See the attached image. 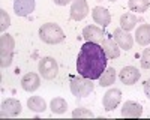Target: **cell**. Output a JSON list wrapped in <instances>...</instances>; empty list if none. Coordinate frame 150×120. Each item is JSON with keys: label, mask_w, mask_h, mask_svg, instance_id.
Wrapping results in <instances>:
<instances>
[{"label": "cell", "mask_w": 150, "mask_h": 120, "mask_svg": "<svg viewBox=\"0 0 150 120\" xmlns=\"http://www.w3.org/2000/svg\"><path fill=\"white\" fill-rule=\"evenodd\" d=\"M39 38L47 44H60L65 41V33L59 24L47 23L42 24L39 29Z\"/></svg>", "instance_id": "cell-3"}, {"label": "cell", "mask_w": 150, "mask_h": 120, "mask_svg": "<svg viewBox=\"0 0 150 120\" xmlns=\"http://www.w3.org/2000/svg\"><path fill=\"white\" fill-rule=\"evenodd\" d=\"M93 80L90 78H86V77H78V75H71L69 77V87H71V92L74 96H77V98H86V96H89L95 86H93Z\"/></svg>", "instance_id": "cell-2"}, {"label": "cell", "mask_w": 150, "mask_h": 120, "mask_svg": "<svg viewBox=\"0 0 150 120\" xmlns=\"http://www.w3.org/2000/svg\"><path fill=\"white\" fill-rule=\"evenodd\" d=\"M72 2H74V0H54V3L59 5V6H66V5H69Z\"/></svg>", "instance_id": "cell-27"}, {"label": "cell", "mask_w": 150, "mask_h": 120, "mask_svg": "<svg viewBox=\"0 0 150 120\" xmlns=\"http://www.w3.org/2000/svg\"><path fill=\"white\" fill-rule=\"evenodd\" d=\"M14 11L18 17H27L35 11V0H15Z\"/></svg>", "instance_id": "cell-12"}, {"label": "cell", "mask_w": 150, "mask_h": 120, "mask_svg": "<svg viewBox=\"0 0 150 120\" xmlns=\"http://www.w3.org/2000/svg\"><path fill=\"white\" fill-rule=\"evenodd\" d=\"M27 107L35 113H42L47 108V102L41 98V96H32L27 101Z\"/></svg>", "instance_id": "cell-20"}, {"label": "cell", "mask_w": 150, "mask_h": 120, "mask_svg": "<svg viewBox=\"0 0 150 120\" xmlns=\"http://www.w3.org/2000/svg\"><path fill=\"white\" fill-rule=\"evenodd\" d=\"M20 113H21V104H20V101H17L14 98H9V99L3 101V104H2V116L15 117Z\"/></svg>", "instance_id": "cell-10"}, {"label": "cell", "mask_w": 150, "mask_h": 120, "mask_svg": "<svg viewBox=\"0 0 150 120\" xmlns=\"http://www.w3.org/2000/svg\"><path fill=\"white\" fill-rule=\"evenodd\" d=\"M144 93H146V96L150 99V80H147L146 83H144Z\"/></svg>", "instance_id": "cell-26"}, {"label": "cell", "mask_w": 150, "mask_h": 120, "mask_svg": "<svg viewBox=\"0 0 150 120\" xmlns=\"http://www.w3.org/2000/svg\"><path fill=\"white\" fill-rule=\"evenodd\" d=\"M141 114H143V107L138 102L128 101L123 104V108H122L123 117H141Z\"/></svg>", "instance_id": "cell-15"}, {"label": "cell", "mask_w": 150, "mask_h": 120, "mask_svg": "<svg viewBox=\"0 0 150 120\" xmlns=\"http://www.w3.org/2000/svg\"><path fill=\"white\" fill-rule=\"evenodd\" d=\"M137 23H138V18H137V15L131 14V12H126V14H123L120 17V27L126 32H131L132 29H135Z\"/></svg>", "instance_id": "cell-18"}, {"label": "cell", "mask_w": 150, "mask_h": 120, "mask_svg": "<svg viewBox=\"0 0 150 120\" xmlns=\"http://www.w3.org/2000/svg\"><path fill=\"white\" fill-rule=\"evenodd\" d=\"M135 41L140 45H150V24H141L137 29Z\"/></svg>", "instance_id": "cell-17"}, {"label": "cell", "mask_w": 150, "mask_h": 120, "mask_svg": "<svg viewBox=\"0 0 150 120\" xmlns=\"http://www.w3.org/2000/svg\"><path fill=\"white\" fill-rule=\"evenodd\" d=\"M120 81L123 84H126V86H132V84H135L137 81L140 80V72L137 68L134 66H126V68H123L120 71Z\"/></svg>", "instance_id": "cell-9"}, {"label": "cell", "mask_w": 150, "mask_h": 120, "mask_svg": "<svg viewBox=\"0 0 150 120\" xmlns=\"http://www.w3.org/2000/svg\"><path fill=\"white\" fill-rule=\"evenodd\" d=\"M50 107H51V111L54 114H63L68 110V104L63 98H54L51 101V105Z\"/></svg>", "instance_id": "cell-22"}, {"label": "cell", "mask_w": 150, "mask_h": 120, "mask_svg": "<svg viewBox=\"0 0 150 120\" xmlns=\"http://www.w3.org/2000/svg\"><path fill=\"white\" fill-rule=\"evenodd\" d=\"M120 99H122V92L119 89L114 87V89L107 90L102 98V105L105 108V111H112L120 104Z\"/></svg>", "instance_id": "cell-6"}, {"label": "cell", "mask_w": 150, "mask_h": 120, "mask_svg": "<svg viewBox=\"0 0 150 120\" xmlns=\"http://www.w3.org/2000/svg\"><path fill=\"white\" fill-rule=\"evenodd\" d=\"M141 66L144 69H150V48H146L141 56Z\"/></svg>", "instance_id": "cell-25"}, {"label": "cell", "mask_w": 150, "mask_h": 120, "mask_svg": "<svg viewBox=\"0 0 150 120\" xmlns=\"http://www.w3.org/2000/svg\"><path fill=\"white\" fill-rule=\"evenodd\" d=\"M59 65L53 57H44L39 60V74L45 80H53L57 77Z\"/></svg>", "instance_id": "cell-5"}, {"label": "cell", "mask_w": 150, "mask_h": 120, "mask_svg": "<svg viewBox=\"0 0 150 120\" xmlns=\"http://www.w3.org/2000/svg\"><path fill=\"white\" fill-rule=\"evenodd\" d=\"M11 26V17L5 9H0V32H5Z\"/></svg>", "instance_id": "cell-23"}, {"label": "cell", "mask_w": 150, "mask_h": 120, "mask_svg": "<svg viewBox=\"0 0 150 120\" xmlns=\"http://www.w3.org/2000/svg\"><path fill=\"white\" fill-rule=\"evenodd\" d=\"M102 48L105 51V56L108 59H117L120 56V47L117 45V42L112 39H104L102 41Z\"/></svg>", "instance_id": "cell-16"}, {"label": "cell", "mask_w": 150, "mask_h": 120, "mask_svg": "<svg viewBox=\"0 0 150 120\" xmlns=\"http://www.w3.org/2000/svg\"><path fill=\"white\" fill-rule=\"evenodd\" d=\"M71 18L75 21H81L89 15V5L86 0H74L71 5Z\"/></svg>", "instance_id": "cell-7"}, {"label": "cell", "mask_w": 150, "mask_h": 120, "mask_svg": "<svg viewBox=\"0 0 150 120\" xmlns=\"http://www.w3.org/2000/svg\"><path fill=\"white\" fill-rule=\"evenodd\" d=\"M39 86H41V78L35 72H29L21 78V87L26 92H35L39 89Z\"/></svg>", "instance_id": "cell-11"}, {"label": "cell", "mask_w": 150, "mask_h": 120, "mask_svg": "<svg viewBox=\"0 0 150 120\" xmlns=\"http://www.w3.org/2000/svg\"><path fill=\"white\" fill-rule=\"evenodd\" d=\"M15 41L9 33H3L0 38V66L8 68L12 63V56H14Z\"/></svg>", "instance_id": "cell-4"}, {"label": "cell", "mask_w": 150, "mask_h": 120, "mask_svg": "<svg viewBox=\"0 0 150 120\" xmlns=\"http://www.w3.org/2000/svg\"><path fill=\"white\" fill-rule=\"evenodd\" d=\"M83 38L86 39V42H96V44H99V42H102L104 30L96 27V26H87L83 30Z\"/></svg>", "instance_id": "cell-13"}, {"label": "cell", "mask_w": 150, "mask_h": 120, "mask_svg": "<svg viewBox=\"0 0 150 120\" xmlns=\"http://www.w3.org/2000/svg\"><path fill=\"white\" fill-rule=\"evenodd\" d=\"M114 81H116V71H114V68H107L102 72V75L99 77V86L101 87H108V86H111V84H114Z\"/></svg>", "instance_id": "cell-19"}, {"label": "cell", "mask_w": 150, "mask_h": 120, "mask_svg": "<svg viewBox=\"0 0 150 120\" xmlns=\"http://www.w3.org/2000/svg\"><path fill=\"white\" fill-rule=\"evenodd\" d=\"M110 2H116V0H110Z\"/></svg>", "instance_id": "cell-28"}, {"label": "cell", "mask_w": 150, "mask_h": 120, "mask_svg": "<svg viewBox=\"0 0 150 120\" xmlns=\"http://www.w3.org/2000/svg\"><path fill=\"white\" fill-rule=\"evenodd\" d=\"M107 56L102 45L96 42H86L77 57V72L81 77L99 80L107 69Z\"/></svg>", "instance_id": "cell-1"}, {"label": "cell", "mask_w": 150, "mask_h": 120, "mask_svg": "<svg viewBox=\"0 0 150 120\" xmlns=\"http://www.w3.org/2000/svg\"><path fill=\"white\" fill-rule=\"evenodd\" d=\"M72 117H75V119H80V117H83V119H92L93 117V113L90 111V110H87V108H77V110H74L72 111Z\"/></svg>", "instance_id": "cell-24"}, {"label": "cell", "mask_w": 150, "mask_h": 120, "mask_svg": "<svg viewBox=\"0 0 150 120\" xmlns=\"http://www.w3.org/2000/svg\"><path fill=\"white\" fill-rule=\"evenodd\" d=\"M128 6L132 12H138V14H143L146 12L150 6V2L149 0H129L128 2Z\"/></svg>", "instance_id": "cell-21"}, {"label": "cell", "mask_w": 150, "mask_h": 120, "mask_svg": "<svg viewBox=\"0 0 150 120\" xmlns=\"http://www.w3.org/2000/svg\"><path fill=\"white\" fill-rule=\"evenodd\" d=\"M112 36H114V41L117 42V45L122 48V50L129 51L131 48H132V45H134V39H132V36L129 35V32L123 30V29L120 27V29H116V30H114Z\"/></svg>", "instance_id": "cell-8"}, {"label": "cell", "mask_w": 150, "mask_h": 120, "mask_svg": "<svg viewBox=\"0 0 150 120\" xmlns=\"http://www.w3.org/2000/svg\"><path fill=\"white\" fill-rule=\"evenodd\" d=\"M92 17H93L95 23L101 24L102 27H107L110 24V21H111V15H110L108 9H105L102 6H95L92 9Z\"/></svg>", "instance_id": "cell-14"}]
</instances>
